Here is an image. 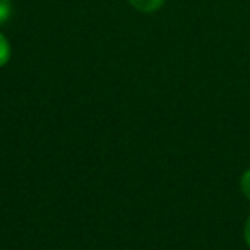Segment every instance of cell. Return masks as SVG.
I'll return each instance as SVG.
<instances>
[{
	"mask_svg": "<svg viewBox=\"0 0 250 250\" xmlns=\"http://www.w3.org/2000/svg\"><path fill=\"white\" fill-rule=\"evenodd\" d=\"M240 187H242V192L245 194V197L250 201V168L242 175V180H240Z\"/></svg>",
	"mask_w": 250,
	"mask_h": 250,
	"instance_id": "4",
	"label": "cell"
},
{
	"mask_svg": "<svg viewBox=\"0 0 250 250\" xmlns=\"http://www.w3.org/2000/svg\"><path fill=\"white\" fill-rule=\"evenodd\" d=\"M243 235H245L247 245L250 247V216H249V219H247V223H245V229H243Z\"/></svg>",
	"mask_w": 250,
	"mask_h": 250,
	"instance_id": "5",
	"label": "cell"
},
{
	"mask_svg": "<svg viewBox=\"0 0 250 250\" xmlns=\"http://www.w3.org/2000/svg\"><path fill=\"white\" fill-rule=\"evenodd\" d=\"M129 2L141 12H154L165 4V0H129Z\"/></svg>",
	"mask_w": 250,
	"mask_h": 250,
	"instance_id": "1",
	"label": "cell"
},
{
	"mask_svg": "<svg viewBox=\"0 0 250 250\" xmlns=\"http://www.w3.org/2000/svg\"><path fill=\"white\" fill-rule=\"evenodd\" d=\"M11 59V45L5 40V36L0 33V67H4Z\"/></svg>",
	"mask_w": 250,
	"mask_h": 250,
	"instance_id": "2",
	"label": "cell"
},
{
	"mask_svg": "<svg viewBox=\"0 0 250 250\" xmlns=\"http://www.w3.org/2000/svg\"><path fill=\"white\" fill-rule=\"evenodd\" d=\"M11 12H12L11 0H0V24L11 18Z\"/></svg>",
	"mask_w": 250,
	"mask_h": 250,
	"instance_id": "3",
	"label": "cell"
}]
</instances>
